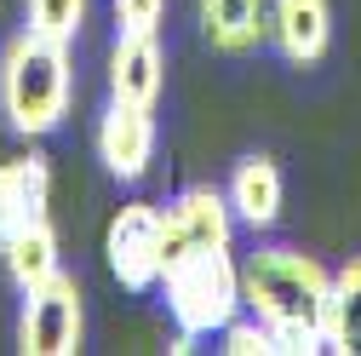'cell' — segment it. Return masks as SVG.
Segmentation results:
<instances>
[{
    "label": "cell",
    "instance_id": "9",
    "mask_svg": "<svg viewBox=\"0 0 361 356\" xmlns=\"http://www.w3.org/2000/svg\"><path fill=\"white\" fill-rule=\"evenodd\" d=\"M269 47L293 69H315L333 47V0H269Z\"/></svg>",
    "mask_w": 361,
    "mask_h": 356
},
{
    "label": "cell",
    "instance_id": "12",
    "mask_svg": "<svg viewBox=\"0 0 361 356\" xmlns=\"http://www.w3.org/2000/svg\"><path fill=\"white\" fill-rule=\"evenodd\" d=\"M195 23L212 52H252L269 40V0H195Z\"/></svg>",
    "mask_w": 361,
    "mask_h": 356
},
{
    "label": "cell",
    "instance_id": "10",
    "mask_svg": "<svg viewBox=\"0 0 361 356\" xmlns=\"http://www.w3.org/2000/svg\"><path fill=\"white\" fill-rule=\"evenodd\" d=\"M224 196H230V207H235V225L276 230L281 225V207H287V178H281V167L269 161V155H241L230 167Z\"/></svg>",
    "mask_w": 361,
    "mask_h": 356
},
{
    "label": "cell",
    "instance_id": "6",
    "mask_svg": "<svg viewBox=\"0 0 361 356\" xmlns=\"http://www.w3.org/2000/svg\"><path fill=\"white\" fill-rule=\"evenodd\" d=\"M235 242V207L224 190L212 184H195L184 196L161 201V253H166V271L190 253H207V247H230Z\"/></svg>",
    "mask_w": 361,
    "mask_h": 356
},
{
    "label": "cell",
    "instance_id": "1",
    "mask_svg": "<svg viewBox=\"0 0 361 356\" xmlns=\"http://www.w3.org/2000/svg\"><path fill=\"white\" fill-rule=\"evenodd\" d=\"M75 104V58L69 40L47 35H12L0 52V115L18 138H52Z\"/></svg>",
    "mask_w": 361,
    "mask_h": 356
},
{
    "label": "cell",
    "instance_id": "17",
    "mask_svg": "<svg viewBox=\"0 0 361 356\" xmlns=\"http://www.w3.org/2000/svg\"><path fill=\"white\" fill-rule=\"evenodd\" d=\"M166 0H115V35H161Z\"/></svg>",
    "mask_w": 361,
    "mask_h": 356
},
{
    "label": "cell",
    "instance_id": "2",
    "mask_svg": "<svg viewBox=\"0 0 361 356\" xmlns=\"http://www.w3.org/2000/svg\"><path fill=\"white\" fill-rule=\"evenodd\" d=\"M333 276L298 247H252L241 259V299L269 328H322L327 333Z\"/></svg>",
    "mask_w": 361,
    "mask_h": 356
},
{
    "label": "cell",
    "instance_id": "14",
    "mask_svg": "<svg viewBox=\"0 0 361 356\" xmlns=\"http://www.w3.org/2000/svg\"><path fill=\"white\" fill-rule=\"evenodd\" d=\"M327 350L355 356L361 350V259H350L344 271H333L327 293Z\"/></svg>",
    "mask_w": 361,
    "mask_h": 356
},
{
    "label": "cell",
    "instance_id": "7",
    "mask_svg": "<svg viewBox=\"0 0 361 356\" xmlns=\"http://www.w3.org/2000/svg\"><path fill=\"white\" fill-rule=\"evenodd\" d=\"M155 104H126L109 98V109L98 115V161L115 184H138V178L155 167Z\"/></svg>",
    "mask_w": 361,
    "mask_h": 356
},
{
    "label": "cell",
    "instance_id": "11",
    "mask_svg": "<svg viewBox=\"0 0 361 356\" xmlns=\"http://www.w3.org/2000/svg\"><path fill=\"white\" fill-rule=\"evenodd\" d=\"M161 86H166L161 35H115V47H109V98L155 104Z\"/></svg>",
    "mask_w": 361,
    "mask_h": 356
},
{
    "label": "cell",
    "instance_id": "4",
    "mask_svg": "<svg viewBox=\"0 0 361 356\" xmlns=\"http://www.w3.org/2000/svg\"><path fill=\"white\" fill-rule=\"evenodd\" d=\"M104 259L109 276L126 293H149L166 276V253H161V201H126L109 230H104Z\"/></svg>",
    "mask_w": 361,
    "mask_h": 356
},
{
    "label": "cell",
    "instance_id": "16",
    "mask_svg": "<svg viewBox=\"0 0 361 356\" xmlns=\"http://www.w3.org/2000/svg\"><path fill=\"white\" fill-rule=\"evenodd\" d=\"M218 350H230V356H281L276 350V328H269L264 316H235L218 333Z\"/></svg>",
    "mask_w": 361,
    "mask_h": 356
},
{
    "label": "cell",
    "instance_id": "8",
    "mask_svg": "<svg viewBox=\"0 0 361 356\" xmlns=\"http://www.w3.org/2000/svg\"><path fill=\"white\" fill-rule=\"evenodd\" d=\"M52 218V161L29 150L0 161V242H12Z\"/></svg>",
    "mask_w": 361,
    "mask_h": 356
},
{
    "label": "cell",
    "instance_id": "3",
    "mask_svg": "<svg viewBox=\"0 0 361 356\" xmlns=\"http://www.w3.org/2000/svg\"><path fill=\"white\" fill-rule=\"evenodd\" d=\"M161 287H166V310H172L178 333H195V339L224 333L247 310V299H241V259L230 247H207V253L178 259L161 276Z\"/></svg>",
    "mask_w": 361,
    "mask_h": 356
},
{
    "label": "cell",
    "instance_id": "5",
    "mask_svg": "<svg viewBox=\"0 0 361 356\" xmlns=\"http://www.w3.org/2000/svg\"><path fill=\"white\" fill-rule=\"evenodd\" d=\"M86 339V304H80V287L75 276H52L47 287L23 293V310H18V350L23 356H75Z\"/></svg>",
    "mask_w": 361,
    "mask_h": 356
},
{
    "label": "cell",
    "instance_id": "15",
    "mask_svg": "<svg viewBox=\"0 0 361 356\" xmlns=\"http://www.w3.org/2000/svg\"><path fill=\"white\" fill-rule=\"evenodd\" d=\"M86 12H92V0H23V29L75 47L80 29H86Z\"/></svg>",
    "mask_w": 361,
    "mask_h": 356
},
{
    "label": "cell",
    "instance_id": "13",
    "mask_svg": "<svg viewBox=\"0 0 361 356\" xmlns=\"http://www.w3.org/2000/svg\"><path fill=\"white\" fill-rule=\"evenodd\" d=\"M0 264H6V276L18 293H35V287H47L58 271H63V259H58V230H52V218L47 225H35L12 242H0Z\"/></svg>",
    "mask_w": 361,
    "mask_h": 356
}]
</instances>
